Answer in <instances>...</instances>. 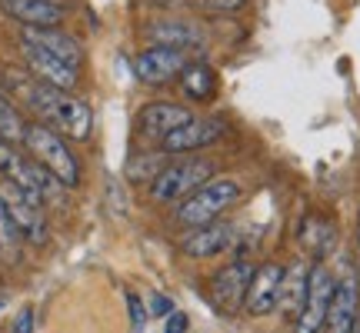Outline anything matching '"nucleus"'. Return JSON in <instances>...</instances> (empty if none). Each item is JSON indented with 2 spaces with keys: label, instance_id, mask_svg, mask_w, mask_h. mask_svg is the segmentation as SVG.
<instances>
[{
  "label": "nucleus",
  "instance_id": "obj_1",
  "mask_svg": "<svg viewBox=\"0 0 360 333\" xmlns=\"http://www.w3.org/2000/svg\"><path fill=\"white\" fill-rule=\"evenodd\" d=\"M27 100L47 120V127H60L67 137H74V141H87L90 137V130H94V110H90L87 100L70 97L67 90L47 87V84H40V80L27 87Z\"/></svg>",
  "mask_w": 360,
  "mask_h": 333
},
{
  "label": "nucleus",
  "instance_id": "obj_2",
  "mask_svg": "<svg viewBox=\"0 0 360 333\" xmlns=\"http://www.w3.org/2000/svg\"><path fill=\"white\" fill-rule=\"evenodd\" d=\"M24 147L51 177L60 180V187H77L80 183L77 157H74V150L67 147V141L57 130H51L47 124H27Z\"/></svg>",
  "mask_w": 360,
  "mask_h": 333
},
{
  "label": "nucleus",
  "instance_id": "obj_3",
  "mask_svg": "<svg viewBox=\"0 0 360 333\" xmlns=\"http://www.w3.org/2000/svg\"><path fill=\"white\" fill-rule=\"evenodd\" d=\"M240 200V183L233 177H214L207 180L200 190H193L187 200H180L177 207V223L180 227H207L214 220Z\"/></svg>",
  "mask_w": 360,
  "mask_h": 333
},
{
  "label": "nucleus",
  "instance_id": "obj_4",
  "mask_svg": "<svg viewBox=\"0 0 360 333\" xmlns=\"http://www.w3.org/2000/svg\"><path fill=\"white\" fill-rule=\"evenodd\" d=\"M207 180H214V164L204 157H191V160H174L164 166V174L150 183V197L157 204H174V200H187L193 190H200Z\"/></svg>",
  "mask_w": 360,
  "mask_h": 333
},
{
  "label": "nucleus",
  "instance_id": "obj_5",
  "mask_svg": "<svg viewBox=\"0 0 360 333\" xmlns=\"http://www.w3.org/2000/svg\"><path fill=\"white\" fill-rule=\"evenodd\" d=\"M334 290H337V277L323 263H314L310 267V283H307V300H304V310L297 317L294 333H323Z\"/></svg>",
  "mask_w": 360,
  "mask_h": 333
},
{
  "label": "nucleus",
  "instance_id": "obj_6",
  "mask_svg": "<svg viewBox=\"0 0 360 333\" xmlns=\"http://www.w3.org/2000/svg\"><path fill=\"white\" fill-rule=\"evenodd\" d=\"M0 204L7 207L11 220L17 223L20 237H27L30 244H47V220H44V204H37L34 197H27L17 183L0 180Z\"/></svg>",
  "mask_w": 360,
  "mask_h": 333
},
{
  "label": "nucleus",
  "instance_id": "obj_7",
  "mask_svg": "<svg viewBox=\"0 0 360 333\" xmlns=\"http://www.w3.org/2000/svg\"><path fill=\"white\" fill-rule=\"evenodd\" d=\"M254 270L257 267L250 260H233V263H227L224 270L214 273V280H210V300H214V307L220 313L233 317L237 310L244 307L250 280H254Z\"/></svg>",
  "mask_w": 360,
  "mask_h": 333
},
{
  "label": "nucleus",
  "instance_id": "obj_8",
  "mask_svg": "<svg viewBox=\"0 0 360 333\" xmlns=\"http://www.w3.org/2000/svg\"><path fill=\"white\" fill-rule=\"evenodd\" d=\"M193 64V53L170 51V47H143L134 60V70L143 84H167V80L180 77L187 67Z\"/></svg>",
  "mask_w": 360,
  "mask_h": 333
},
{
  "label": "nucleus",
  "instance_id": "obj_9",
  "mask_svg": "<svg viewBox=\"0 0 360 333\" xmlns=\"http://www.w3.org/2000/svg\"><path fill=\"white\" fill-rule=\"evenodd\" d=\"M193 114L184 103H170V100H154L147 103L141 114H137V130L150 141H167L174 130H180L184 124H191Z\"/></svg>",
  "mask_w": 360,
  "mask_h": 333
},
{
  "label": "nucleus",
  "instance_id": "obj_10",
  "mask_svg": "<svg viewBox=\"0 0 360 333\" xmlns=\"http://www.w3.org/2000/svg\"><path fill=\"white\" fill-rule=\"evenodd\" d=\"M224 130H227V120H220V117H193L191 124H184L164 141V150L167 154L204 150V147H210V143H217L224 137Z\"/></svg>",
  "mask_w": 360,
  "mask_h": 333
},
{
  "label": "nucleus",
  "instance_id": "obj_11",
  "mask_svg": "<svg viewBox=\"0 0 360 333\" xmlns=\"http://www.w3.org/2000/svg\"><path fill=\"white\" fill-rule=\"evenodd\" d=\"M150 47H170L184 53H200L207 47V34L191 20H154L147 27Z\"/></svg>",
  "mask_w": 360,
  "mask_h": 333
},
{
  "label": "nucleus",
  "instance_id": "obj_12",
  "mask_svg": "<svg viewBox=\"0 0 360 333\" xmlns=\"http://www.w3.org/2000/svg\"><path fill=\"white\" fill-rule=\"evenodd\" d=\"M360 317V290H357V277L347 273L337 280L334 300H330V310H327V323H323V333H354Z\"/></svg>",
  "mask_w": 360,
  "mask_h": 333
},
{
  "label": "nucleus",
  "instance_id": "obj_13",
  "mask_svg": "<svg viewBox=\"0 0 360 333\" xmlns=\"http://www.w3.org/2000/svg\"><path fill=\"white\" fill-rule=\"evenodd\" d=\"M281 280H283L281 263H264V267L254 270V280H250V290H247L244 300V310L250 317H267L270 310H277Z\"/></svg>",
  "mask_w": 360,
  "mask_h": 333
},
{
  "label": "nucleus",
  "instance_id": "obj_14",
  "mask_svg": "<svg viewBox=\"0 0 360 333\" xmlns=\"http://www.w3.org/2000/svg\"><path fill=\"white\" fill-rule=\"evenodd\" d=\"M20 44H34L40 51H47L51 57L64 60L70 67H80L84 51H80V40H74L70 34L57 30V27H24L20 30Z\"/></svg>",
  "mask_w": 360,
  "mask_h": 333
},
{
  "label": "nucleus",
  "instance_id": "obj_15",
  "mask_svg": "<svg viewBox=\"0 0 360 333\" xmlns=\"http://www.w3.org/2000/svg\"><path fill=\"white\" fill-rule=\"evenodd\" d=\"M233 223H224V220H214L207 227H193L184 240H180V250L187 256H197V260H207V256L224 254L227 247L233 244Z\"/></svg>",
  "mask_w": 360,
  "mask_h": 333
},
{
  "label": "nucleus",
  "instance_id": "obj_16",
  "mask_svg": "<svg viewBox=\"0 0 360 333\" xmlns=\"http://www.w3.org/2000/svg\"><path fill=\"white\" fill-rule=\"evenodd\" d=\"M20 47H24L27 64H30V70L37 74L40 84H47V87H57V90L77 87V70H80V67L64 64V60L51 57L47 51H40V47H34V44H20Z\"/></svg>",
  "mask_w": 360,
  "mask_h": 333
},
{
  "label": "nucleus",
  "instance_id": "obj_17",
  "mask_svg": "<svg viewBox=\"0 0 360 333\" xmlns=\"http://www.w3.org/2000/svg\"><path fill=\"white\" fill-rule=\"evenodd\" d=\"M0 7L24 27H57L67 17L57 0H0Z\"/></svg>",
  "mask_w": 360,
  "mask_h": 333
},
{
  "label": "nucleus",
  "instance_id": "obj_18",
  "mask_svg": "<svg viewBox=\"0 0 360 333\" xmlns=\"http://www.w3.org/2000/svg\"><path fill=\"white\" fill-rule=\"evenodd\" d=\"M307 283H310V267L307 263H290L283 267V280H281V296H277V310L283 317H300L304 300H307Z\"/></svg>",
  "mask_w": 360,
  "mask_h": 333
},
{
  "label": "nucleus",
  "instance_id": "obj_19",
  "mask_svg": "<svg viewBox=\"0 0 360 333\" xmlns=\"http://www.w3.org/2000/svg\"><path fill=\"white\" fill-rule=\"evenodd\" d=\"M300 240H304V247L314 254V260H323V256L334 250L337 230H334V223H330V220L307 217L304 220V227H300Z\"/></svg>",
  "mask_w": 360,
  "mask_h": 333
},
{
  "label": "nucleus",
  "instance_id": "obj_20",
  "mask_svg": "<svg viewBox=\"0 0 360 333\" xmlns=\"http://www.w3.org/2000/svg\"><path fill=\"white\" fill-rule=\"evenodd\" d=\"M180 87L191 100H207L214 90H217V74L204 64V60H193L184 74H180Z\"/></svg>",
  "mask_w": 360,
  "mask_h": 333
},
{
  "label": "nucleus",
  "instance_id": "obj_21",
  "mask_svg": "<svg viewBox=\"0 0 360 333\" xmlns=\"http://www.w3.org/2000/svg\"><path fill=\"white\" fill-rule=\"evenodd\" d=\"M24 133H27V124H24V117H20V110L13 107L11 97L0 93V141L24 143Z\"/></svg>",
  "mask_w": 360,
  "mask_h": 333
},
{
  "label": "nucleus",
  "instance_id": "obj_22",
  "mask_svg": "<svg viewBox=\"0 0 360 333\" xmlns=\"http://www.w3.org/2000/svg\"><path fill=\"white\" fill-rule=\"evenodd\" d=\"M17 244H20V230H17V223L11 220L7 207L0 204V250H13Z\"/></svg>",
  "mask_w": 360,
  "mask_h": 333
},
{
  "label": "nucleus",
  "instance_id": "obj_23",
  "mask_svg": "<svg viewBox=\"0 0 360 333\" xmlns=\"http://www.w3.org/2000/svg\"><path fill=\"white\" fill-rule=\"evenodd\" d=\"M197 7H204V11H214V13H231V11H240L247 0H193Z\"/></svg>",
  "mask_w": 360,
  "mask_h": 333
},
{
  "label": "nucleus",
  "instance_id": "obj_24",
  "mask_svg": "<svg viewBox=\"0 0 360 333\" xmlns=\"http://www.w3.org/2000/svg\"><path fill=\"white\" fill-rule=\"evenodd\" d=\"M127 310H130V323H134V330H141L143 320H147V310H143L141 296L137 294H127Z\"/></svg>",
  "mask_w": 360,
  "mask_h": 333
},
{
  "label": "nucleus",
  "instance_id": "obj_25",
  "mask_svg": "<svg viewBox=\"0 0 360 333\" xmlns=\"http://www.w3.org/2000/svg\"><path fill=\"white\" fill-rule=\"evenodd\" d=\"M191 330V317L184 313V310H174L167 317V327H164V333H187Z\"/></svg>",
  "mask_w": 360,
  "mask_h": 333
},
{
  "label": "nucleus",
  "instance_id": "obj_26",
  "mask_svg": "<svg viewBox=\"0 0 360 333\" xmlns=\"http://www.w3.org/2000/svg\"><path fill=\"white\" fill-rule=\"evenodd\" d=\"M150 313H154V317H170V313H174V303H170L167 296L154 294V300H150Z\"/></svg>",
  "mask_w": 360,
  "mask_h": 333
},
{
  "label": "nucleus",
  "instance_id": "obj_27",
  "mask_svg": "<svg viewBox=\"0 0 360 333\" xmlns=\"http://www.w3.org/2000/svg\"><path fill=\"white\" fill-rule=\"evenodd\" d=\"M13 333H34V310H20V317L13 323Z\"/></svg>",
  "mask_w": 360,
  "mask_h": 333
},
{
  "label": "nucleus",
  "instance_id": "obj_28",
  "mask_svg": "<svg viewBox=\"0 0 360 333\" xmlns=\"http://www.w3.org/2000/svg\"><path fill=\"white\" fill-rule=\"evenodd\" d=\"M357 273H360V223H357Z\"/></svg>",
  "mask_w": 360,
  "mask_h": 333
},
{
  "label": "nucleus",
  "instance_id": "obj_29",
  "mask_svg": "<svg viewBox=\"0 0 360 333\" xmlns=\"http://www.w3.org/2000/svg\"><path fill=\"white\" fill-rule=\"evenodd\" d=\"M354 333H360V317H357V327H354Z\"/></svg>",
  "mask_w": 360,
  "mask_h": 333
}]
</instances>
